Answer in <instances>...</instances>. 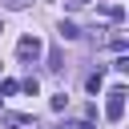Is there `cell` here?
I'll use <instances>...</instances> for the list:
<instances>
[{
    "instance_id": "1",
    "label": "cell",
    "mask_w": 129,
    "mask_h": 129,
    "mask_svg": "<svg viewBox=\"0 0 129 129\" xmlns=\"http://www.w3.org/2000/svg\"><path fill=\"white\" fill-rule=\"evenodd\" d=\"M105 97H109V101H105V121H113V125H117V121L125 117V85H113Z\"/></svg>"
},
{
    "instance_id": "2",
    "label": "cell",
    "mask_w": 129,
    "mask_h": 129,
    "mask_svg": "<svg viewBox=\"0 0 129 129\" xmlns=\"http://www.w3.org/2000/svg\"><path fill=\"white\" fill-rule=\"evenodd\" d=\"M16 56H20V60H36V56H40V36H32V32H28V36H20Z\"/></svg>"
},
{
    "instance_id": "3",
    "label": "cell",
    "mask_w": 129,
    "mask_h": 129,
    "mask_svg": "<svg viewBox=\"0 0 129 129\" xmlns=\"http://www.w3.org/2000/svg\"><path fill=\"white\" fill-rule=\"evenodd\" d=\"M4 129H36V121L28 113H4Z\"/></svg>"
},
{
    "instance_id": "4",
    "label": "cell",
    "mask_w": 129,
    "mask_h": 129,
    "mask_svg": "<svg viewBox=\"0 0 129 129\" xmlns=\"http://www.w3.org/2000/svg\"><path fill=\"white\" fill-rule=\"evenodd\" d=\"M101 12H105V16H109V20H117V24H121V20H125V8H121V4H105V8H101Z\"/></svg>"
},
{
    "instance_id": "5",
    "label": "cell",
    "mask_w": 129,
    "mask_h": 129,
    "mask_svg": "<svg viewBox=\"0 0 129 129\" xmlns=\"http://www.w3.org/2000/svg\"><path fill=\"white\" fill-rule=\"evenodd\" d=\"M77 36H81V28L69 24V20H60V40H77Z\"/></svg>"
},
{
    "instance_id": "6",
    "label": "cell",
    "mask_w": 129,
    "mask_h": 129,
    "mask_svg": "<svg viewBox=\"0 0 129 129\" xmlns=\"http://www.w3.org/2000/svg\"><path fill=\"white\" fill-rule=\"evenodd\" d=\"M20 89H24L28 97H36V89H40V81H36V77H28V81H20Z\"/></svg>"
},
{
    "instance_id": "7",
    "label": "cell",
    "mask_w": 129,
    "mask_h": 129,
    "mask_svg": "<svg viewBox=\"0 0 129 129\" xmlns=\"http://www.w3.org/2000/svg\"><path fill=\"white\" fill-rule=\"evenodd\" d=\"M109 48H113V52H125V48H129V40H125V36H113V40H109Z\"/></svg>"
},
{
    "instance_id": "8",
    "label": "cell",
    "mask_w": 129,
    "mask_h": 129,
    "mask_svg": "<svg viewBox=\"0 0 129 129\" xmlns=\"http://www.w3.org/2000/svg\"><path fill=\"white\" fill-rule=\"evenodd\" d=\"M48 69H52V73H60V69H64V60H60V52H52V56H48Z\"/></svg>"
},
{
    "instance_id": "9",
    "label": "cell",
    "mask_w": 129,
    "mask_h": 129,
    "mask_svg": "<svg viewBox=\"0 0 129 129\" xmlns=\"http://www.w3.org/2000/svg\"><path fill=\"white\" fill-rule=\"evenodd\" d=\"M85 85H89V93H101V73H93V77H89Z\"/></svg>"
},
{
    "instance_id": "10",
    "label": "cell",
    "mask_w": 129,
    "mask_h": 129,
    "mask_svg": "<svg viewBox=\"0 0 129 129\" xmlns=\"http://www.w3.org/2000/svg\"><path fill=\"white\" fill-rule=\"evenodd\" d=\"M16 89H20V85H16V81H4V85H0V97H12V93H16Z\"/></svg>"
},
{
    "instance_id": "11",
    "label": "cell",
    "mask_w": 129,
    "mask_h": 129,
    "mask_svg": "<svg viewBox=\"0 0 129 129\" xmlns=\"http://www.w3.org/2000/svg\"><path fill=\"white\" fill-rule=\"evenodd\" d=\"M64 129H93L89 121H77V125H64Z\"/></svg>"
},
{
    "instance_id": "12",
    "label": "cell",
    "mask_w": 129,
    "mask_h": 129,
    "mask_svg": "<svg viewBox=\"0 0 129 129\" xmlns=\"http://www.w3.org/2000/svg\"><path fill=\"white\" fill-rule=\"evenodd\" d=\"M81 4H89V0H69V8H81Z\"/></svg>"
},
{
    "instance_id": "13",
    "label": "cell",
    "mask_w": 129,
    "mask_h": 129,
    "mask_svg": "<svg viewBox=\"0 0 129 129\" xmlns=\"http://www.w3.org/2000/svg\"><path fill=\"white\" fill-rule=\"evenodd\" d=\"M0 105H4V97H0Z\"/></svg>"
},
{
    "instance_id": "14",
    "label": "cell",
    "mask_w": 129,
    "mask_h": 129,
    "mask_svg": "<svg viewBox=\"0 0 129 129\" xmlns=\"http://www.w3.org/2000/svg\"><path fill=\"white\" fill-rule=\"evenodd\" d=\"M0 32H4V24H0Z\"/></svg>"
}]
</instances>
